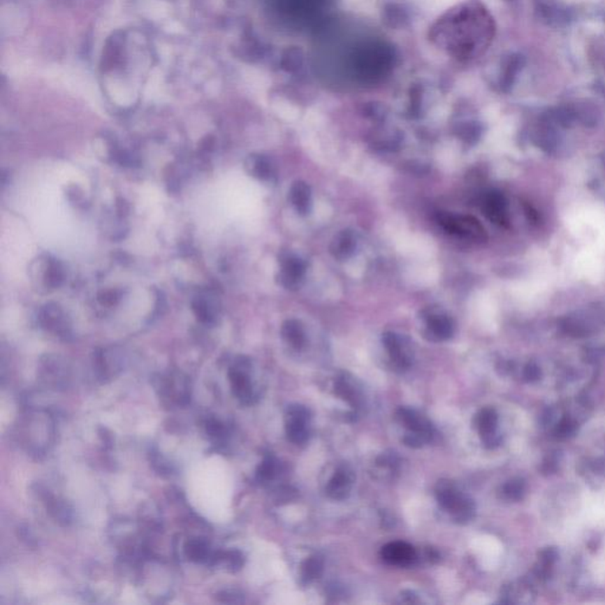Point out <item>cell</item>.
I'll use <instances>...</instances> for the list:
<instances>
[{
  "instance_id": "4",
  "label": "cell",
  "mask_w": 605,
  "mask_h": 605,
  "mask_svg": "<svg viewBox=\"0 0 605 605\" xmlns=\"http://www.w3.org/2000/svg\"><path fill=\"white\" fill-rule=\"evenodd\" d=\"M437 221L446 232L456 237L471 239L474 242H485L487 239L486 231L483 225L471 215L439 212Z\"/></svg>"
},
{
  "instance_id": "9",
  "label": "cell",
  "mask_w": 605,
  "mask_h": 605,
  "mask_svg": "<svg viewBox=\"0 0 605 605\" xmlns=\"http://www.w3.org/2000/svg\"><path fill=\"white\" fill-rule=\"evenodd\" d=\"M280 273L278 276L280 285L285 289L295 290L302 284L307 271V264L295 253H282L279 258Z\"/></svg>"
},
{
  "instance_id": "23",
  "label": "cell",
  "mask_w": 605,
  "mask_h": 605,
  "mask_svg": "<svg viewBox=\"0 0 605 605\" xmlns=\"http://www.w3.org/2000/svg\"><path fill=\"white\" fill-rule=\"evenodd\" d=\"M64 314L61 312V309L54 304H49L46 305L42 310L41 314V322L43 326H45L46 329L54 330L61 333V330L64 326Z\"/></svg>"
},
{
  "instance_id": "2",
  "label": "cell",
  "mask_w": 605,
  "mask_h": 605,
  "mask_svg": "<svg viewBox=\"0 0 605 605\" xmlns=\"http://www.w3.org/2000/svg\"><path fill=\"white\" fill-rule=\"evenodd\" d=\"M441 509L452 516L456 524H467L474 518L475 504L449 480H441L435 488Z\"/></svg>"
},
{
  "instance_id": "25",
  "label": "cell",
  "mask_w": 605,
  "mask_h": 605,
  "mask_svg": "<svg viewBox=\"0 0 605 605\" xmlns=\"http://www.w3.org/2000/svg\"><path fill=\"white\" fill-rule=\"evenodd\" d=\"M375 467L376 471L379 472L381 474L393 476V474L399 471V456L394 452L382 453L381 455L376 458Z\"/></svg>"
},
{
  "instance_id": "29",
  "label": "cell",
  "mask_w": 605,
  "mask_h": 605,
  "mask_svg": "<svg viewBox=\"0 0 605 605\" xmlns=\"http://www.w3.org/2000/svg\"><path fill=\"white\" fill-rule=\"evenodd\" d=\"M207 433L214 440H224L225 435H226V428H225V425H222L221 422L217 421V420H211V421H208V423H207Z\"/></svg>"
},
{
  "instance_id": "30",
  "label": "cell",
  "mask_w": 605,
  "mask_h": 605,
  "mask_svg": "<svg viewBox=\"0 0 605 605\" xmlns=\"http://www.w3.org/2000/svg\"><path fill=\"white\" fill-rule=\"evenodd\" d=\"M523 376H524V379H526L527 382H536V381H538V379H540L541 372H540L539 367H538L537 364L530 363L525 367Z\"/></svg>"
},
{
  "instance_id": "6",
  "label": "cell",
  "mask_w": 605,
  "mask_h": 605,
  "mask_svg": "<svg viewBox=\"0 0 605 605\" xmlns=\"http://www.w3.org/2000/svg\"><path fill=\"white\" fill-rule=\"evenodd\" d=\"M311 413L302 404H290L285 410V432L295 444H307L311 433Z\"/></svg>"
},
{
  "instance_id": "3",
  "label": "cell",
  "mask_w": 605,
  "mask_h": 605,
  "mask_svg": "<svg viewBox=\"0 0 605 605\" xmlns=\"http://www.w3.org/2000/svg\"><path fill=\"white\" fill-rule=\"evenodd\" d=\"M396 420L407 430L403 444L410 449H421L433 439L434 425L418 410L401 407L396 411Z\"/></svg>"
},
{
  "instance_id": "19",
  "label": "cell",
  "mask_w": 605,
  "mask_h": 605,
  "mask_svg": "<svg viewBox=\"0 0 605 605\" xmlns=\"http://www.w3.org/2000/svg\"><path fill=\"white\" fill-rule=\"evenodd\" d=\"M161 394L177 403H184L188 399V384L180 375H170L162 379Z\"/></svg>"
},
{
  "instance_id": "1",
  "label": "cell",
  "mask_w": 605,
  "mask_h": 605,
  "mask_svg": "<svg viewBox=\"0 0 605 605\" xmlns=\"http://www.w3.org/2000/svg\"><path fill=\"white\" fill-rule=\"evenodd\" d=\"M492 35V20L485 8L475 3L452 8L433 30L437 44L460 59L479 56L490 44Z\"/></svg>"
},
{
  "instance_id": "27",
  "label": "cell",
  "mask_w": 605,
  "mask_h": 605,
  "mask_svg": "<svg viewBox=\"0 0 605 605\" xmlns=\"http://www.w3.org/2000/svg\"><path fill=\"white\" fill-rule=\"evenodd\" d=\"M577 430V422L570 416H564L560 421L555 425V435L557 439H567L572 437Z\"/></svg>"
},
{
  "instance_id": "20",
  "label": "cell",
  "mask_w": 605,
  "mask_h": 605,
  "mask_svg": "<svg viewBox=\"0 0 605 605\" xmlns=\"http://www.w3.org/2000/svg\"><path fill=\"white\" fill-rule=\"evenodd\" d=\"M284 341L296 350H302L307 344V335L302 323L297 319H288L282 326Z\"/></svg>"
},
{
  "instance_id": "14",
  "label": "cell",
  "mask_w": 605,
  "mask_h": 605,
  "mask_svg": "<svg viewBox=\"0 0 605 605\" xmlns=\"http://www.w3.org/2000/svg\"><path fill=\"white\" fill-rule=\"evenodd\" d=\"M357 247L356 234L351 230H342L333 237L330 252L333 257L344 261L351 257Z\"/></svg>"
},
{
  "instance_id": "18",
  "label": "cell",
  "mask_w": 605,
  "mask_h": 605,
  "mask_svg": "<svg viewBox=\"0 0 605 605\" xmlns=\"http://www.w3.org/2000/svg\"><path fill=\"white\" fill-rule=\"evenodd\" d=\"M483 212L490 221L505 226L509 222L506 213V203L504 196L499 193H490L483 201Z\"/></svg>"
},
{
  "instance_id": "17",
  "label": "cell",
  "mask_w": 605,
  "mask_h": 605,
  "mask_svg": "<svg viewBox=\"0 0 605 605\" xmlns=\"http://www.w3.org/2000/svg\"><path fill=\"white\" fill-rule=\"evenodd\" d=\"M246 169L259 180L272 181L276 177V167L271 159L265 155H252L246 161Z\"/></svg>"
},
{
  "instance_id": "13",
  "label": "cell",
  "mask_w": 605,
  "mask_h": 605,
  "mask_svg": "<svg viewBox=\"0 0 605 605\" xmlns=\"http://www.w3.org/2000/svg\"><path fill=\"white\" fill-rule=\"evenodd\" d=\"M427 333L432 340L447 341L454 335V322L452 318L441 311L432 310L425 314Z\"/></svg>"
},
{
  "instance_id": "24",
  "label": "cell",
  "mask_w": 605,
  "mask_h": 605,
  "mask_svg": "<svg viewBox=\"0 0 605 605\" xmlns=\"http://www.w3.org/2000/svg\"><path fill=\"white\" fill-rule=\"evenodd\" d=\"M222 564L228 570L237 571L244 565V555L242 552L235 551H219L215 552L214 560L212 565Z\"/></svg>"
},
{
  "instance_id": "16",
  "label": "cell",
  "mask_w": 605,
  "mask_h": 605,
  "mask_svg": "<svg viewBox=\"0 0 605 605\" xmlns=\"http://www.w3.org/2000/svg\"><path fill=\"white\" fill-rule=\"evenodd\" d=\"M184 553L189 560L194 563L210 564L212 565L214 560L215 552L212 551L211 545L208 541L201 538H194L188 540L184 545Z\"/></svg>"
},
{
  "instance_id": "11",
  "label": "cell",
  "mask_w": 605,
  "mask_h": 605,
  "mask_svg": "<svg viewBox=\"0 0 605 605\" xmlns=\"http://www.w3.org/2000/svg\"><path fill=\"white\" fill-rule=\"evenodd\" d=\"M355 483V473L348 464H341L333 472L331 479L326 485V492L333 500H345L353 490Z\"/></svg>"
},
{
  "instance_id": "21",
  "label": "cell",
  "mask_w": 605,
  "mask_h": 605,
  "mask_svg": "<svg viewBox=\"0 0 605 605\" xmlns=\"http://www.w3.org/2000/svg\"><path fill=\"white\" fill-rule=\"evenodd\" d=\"M279 474L280 464L276 456L271 454L265 456L257 469L258 483H261V485H268L275 481Z\"/></svg>"
},
{
  "instance_id": "5",
  "label": "cell",
  "mask_w": 605,
  "mask_h": 605,
  "mask_svg": "<svg viewBox=\"0 0 605 605\" xmlns=\"http://www.w3.org/2000/svg\"><path fill=\"white\" fill-rule=\"evenodd\" d=\"M251 369L252 365L249 358L240 357L228 372L233 395L245 406L253 404L257 400V391L253 384Z\"/></svg>"
},
{
  "instance_id": "22",
  "label": "cell",
  "mask_w": 605,
  "mask_h": 605,
  "mask_svg": "<svg viewBox=\"0 0 605 605\" xmlns=\"http://www.w3.org/2000/svg\"><path fill=\"white\" fill-rule=\"evenodd\" d=\"M324 571V560L321 555H310L309 558L304 560L300 567V577L305 584L314 582L322 576Z\"/></svg>"
},
{
  "instance_id": "10",
  "label": "cell",
  "mask_w": 605,
  "mask_h": 605,
  "mask_svg": "<svg viewBox=\"0 0 605 605\" xmlns=\"http://www.w3.org/2000/svg\"><path fill=\"white\" fill-rule=\"evenodd\" d=\"M498 414L493 408L486 407L480 409L474 416L473 423L485 447L495 449L502 442V437L498 434Z\"/></svg>"
},
{
  "instance_id": "8",
  "label": "cell",
  "mask_w": 605,
  "mask_h": 605,
  "mask_svg": "<svg viewBox=\"0 0 605 605\" xmlns=\"http://www.w3.org/2000/svg\"><path fill=\"white\" fill-rule=\"evenodd\" d=\"M335 393L343 401L348 403L353 410V414L363 411L365 407V398L360 382L349 372H341L335 379Z\"/></svg>"
},
{
  "instance_id": "7",
  "label": "cell",
  "mask_w": 605,
  "mask_h": 605,
  "mask_svg": "<svg viewBox=\"0 0 605 605\" xmlns=\"http://www.w3.org/2000/svg\"><path fill=\"white\" fill-rule=\"evenodd\" d=\"M382 343L395 368L399 369L400 372L410 368L413 363V350L408 338L399 333L388 331L382 335Z\"/></svg>"
},
{
  "instance_id": "15",
  "label": "cell",
  "mask_w": 605,
  "mask_h": 605,
  "mask_svg": "<svg viewBox=\"0 0 605 605\" xmlns=\"http://www.w3.org/2000/svg\"><path fill=\"white\" fill-rule=\"evenodd\" d=\"M292 206L295 207L297 213L300 215H307L310 213L312 207V192L307 182L304 181H296L290 188L289 194Z\"/></svg>"
},
{
  "instance_id": "12",
  "label": "cell",
  "mask_w": 605,
  "mask_h": 605,
  "mask_svg": "<svg viewBox=\"0 0 605 605\" xmlns=\"http://www.w3.org/2000/svg\"><path fill=\"white\" fill-rule=\"evenodd\" d=\"M381 557L389 565L407 567L415 563L418 555L415 548L406 541H393L381 548Z\"/></svg>"
},
{
  "instance_id": "26",
  "label": "cell",
  "mask_w": 605,
  "mask_h": 605,
  "mask_svg": "<svg viewBox=\"0 0 605 605\" xmlns=\"http://www.w3.org/2000/svg\"><path fill=\"white\" fill-rule=\"evenodd\" d=\"M525 490H526V485L523 479L516 478L511 479L502 486V493L504 498L512 502H519L524 498Z\"/></svg>"
},
{
  "instance_id": "28",
  "label": "cell",
  "mask_w": 605,
  "mask_h": 605,
  "mask_svg": "<svg viewBox=\"0 0 605 605\" xmlns=\"http://www.w3.org/2000/svg\"><path fill=\"white\" fill-rule=\"evenodd\" d=\"M193 310L196 312V317L200 322L211 323L214 319V312L210 304H207L206 300L203 298L196 299V302H193Z\"/></svg>"
}]
</instances>
